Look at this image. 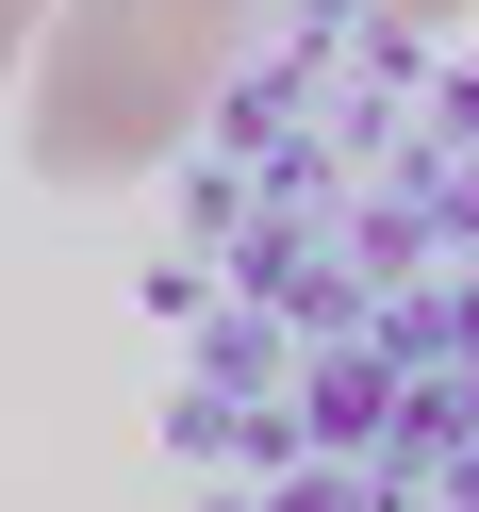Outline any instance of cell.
Returning <instances> with one entry per match:
<instances>
[{
	"label": "cell",
	"instance_id": "obj_1",
	"mask_svg": "<svg viewBox=\"0 0 479 512\" xmlns=\"http://www.w3.org/2000/svg\"><path fill=\"white\" fill-rule=\"evenodd\" d=\"M248 50V0H50L34 34V100H17V149H34V182H67V199H116V182H149L182 133H199V100L232 83Z\"/></svg>",
	"mask_w": 479,
	"mask_h": 512
},
{
	"label": "cell",
	"instance_id": "obj_2",
	"mask_svg": "<svg viewBox=\"0 0 479 512\" xmlns=\"http://www.w3.org/2000/svg\"><path fill=\"white\" fill-rule=\"evenodd\" d=\"M34 34H50V0H0V83L34 67Z\"/></svg>",
	"mask_w": 479,
	"mask_h": 512
},
{
	"label": "cell",
	"instance_id": "obj_3",
	"mask_svg": "<svg viewBox=\"0 0 479 512\" xmlns=\"http://www.w3.org/2000/svg\"><path fill=\"white\" fill-rule=\"evenodd\" d=\"M380 17H463V0H380Z\"/></svg>",
	"mask_w": 479,
	"mask_h": 512
}]
</instances>
